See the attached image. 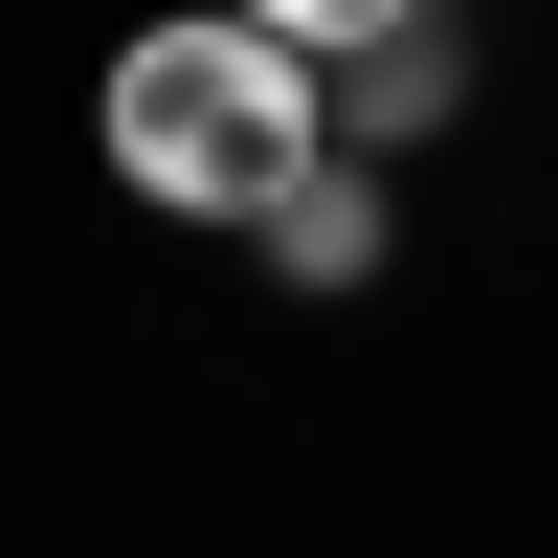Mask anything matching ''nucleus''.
<instances>
[{"mask_svg":"<svg viewBox=\"0 0 558 558\" xmlns=\"http://www.w3.org/2000/svg\"><path fill=\"white\" fill-rule=\"evenodd\" d=\"M112 157H134V202H179V223H291L313 179V45L291 23H157L112 68Z\"/></svg>","mask_w":558,"mask_h":558,"instance_id":"obj_1","label":"nucleus"},{"mask_svg":"<svg viewBox=\"0 0 558 558\" xmlns=\"http://www.w3.org/2000/svg\"><path fill=\"white\" fill-rule=\"evenodd\" d=\"M268 246H291V268H313V291H357V268H380V202H357V179H313V202H291V223H268Z\"/></svg>","mask_w":558,"mask_h":558,"instance_id":"obj_2","label":"nucleus"}]
</instances>
